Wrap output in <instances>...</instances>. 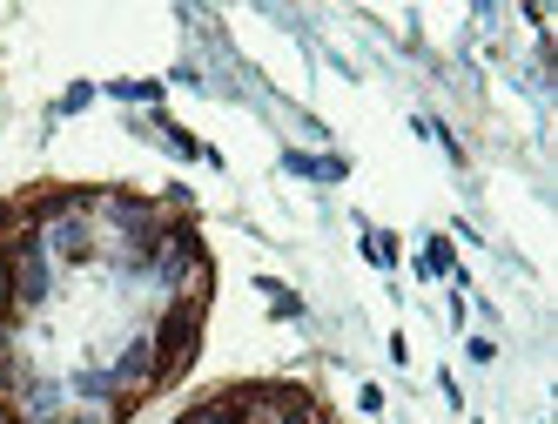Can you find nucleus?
I'll return each instance as SVG.
<instances>
[{
    "instance_id": "1",
    "label": "nucleus",
    "mask_w": 558,
    "mask_h": 424,
    "mask_svg": "<svg viewBox=\"0 0 558 424\" xmlns=\"http://www.w3.org/2000/svg\"><path fill=\"white\" fill-rule=\"evenodd\" d=\"M203 324H209V311H203V303H189V296H169L162 324L148 330V351H155V371H148V398H155V391H175V384L195 371V358H203Z\"/></svg>"
},
{
    "instance_id": "2",
    "label": "nucleus",
    "mask_w": 558,
    "mask_h": 424,
    "mask_svg": "<svg viewBox=\"0 0 558 424\" xmlns=\"http://www.w3.org/2000/svg\"><path fill=\"white\" fill-rule=\"evenodd\" d=\"M203 263V229H195L189 216H169V229H162V250H155V269H148V283L162 290V296H182V283H189V269Z\"/></svg>"
},
{
    "instance_id": "3",
    "label": "nucleus",
    "mask_w": 558,
    "mask_h": 424,
    "mask_svg": "<svg viewBox=\"0 0 558 424\" xmlns=\"http://www.w3.org/2000/svg\"><path fill=\"white\" fill-rule=\"evenodd\" d=\"M41 250H48L54 263H95V229H88V216L48 222V229H41Z\"/></svg>"
},
{
    "instance_id": "4",
    "label": "nucleus",
    "mask_w": 558,
    "mask_h": 424,
    "mask_svg": "<svg viewBox=\"0 0 558 424\" xmlns=\"http://www.w3.org/2000/svg\"><path fill=\"white\" fill-rule=\"evenodd\" d=\"M114 384H122V398H148V371H155V351H148V337H129L122 351H114Z\"/></svg>"
},
{
    "instance_id": "5",
    "label": "nucleus",
    "mask_w": 558,
    "mask_h": 424,
    "mask_svg": "<svg viewBox=\"0 0 558 424\" xmlns=\"http://www.w3.org/2000/svg\"><path fill=\"white\" fill-rule=\"evenodd\" d=\"M182 424H250V411H243V398H235V384H222V391H209L203 404H189Z\"/></svg>"
},
{
    "instance_id": "6",
    "label": "nucleus",
    "mask_w": 558,
    "mask_h": 424,
    "mask_svg": "<svg viewBox=\"0 0 558 424\" xmlns=\"http://www.w3.org/2000/svg\"><path fill=\"white\" fill-rule=\"evenodd\" d=\"M101 95L122 101V108H162V101H169V82H155V74H135V82H129V74H114Z\"/></svg>"
},
{
    "instance_id": "7",
    "label": "nucleus",
    "mask_w": 558,
    "mask_h": 424,
    "mask_svg": "<svg viewBox=\"0 0 558 424\" xmlns=\"http://www.w3.org/2000/svg\"><path fill=\"white\" fill-rule=\"evenodd\" d=\"M411 269H417L424 283H451V277H458V256H451V237H424V250H417V263H411Z\"/></svg>"
},
{
    "instance_id": "8",
    "label": "nucleus",
    "mask_w": 558,
    "mask_h": 424,
    "mask_svg": "<svg viewBox=\"0 0 558 424\" xmlns=\"http://www.w3.org/2000/svg\"><path fill=\"white\" fill-rule=\"evenodd\" d=\"M256 290L276 303V317H283V324H303V317H310V311H303V296H296L290 283H276V277H256Z\"/></svg>"
},
{
    "instance_id": "9",
    "label": "nucleus",
    "mask_w": 558,
    "mask_h": 424,
    "mask_svg": "<svg viewBox=\"0 0 558 424\" xmlns=\"http://www.w3.org/2000/svg\"><path fill=\"white\" fill-rule=\"evenodd\" d=\"M74 398L114 404V398H122V384H114V371H74Z\"/></svg>"
},
{
    "instance_id": "10",
    "label": "nucleus",
    "mask_w": 558,
    "mask_h": 424,
    "mask_svg": "<svg viewBox=\"0 0 558 424\" xmlns=\"http://www.w3.org/2000/svg\"><path fill=\"white\" fill-rule=\"evenodd\" d=\"M95 101H101L95 82H68V88L54 95V122H68V114H82V108H95Z\"/></svg>"
},
{
    "instance_id": "11",
    "label": "nucleus",
    "mask_w": 558,
    "mask_h": 424,
    "mask_svg": "<svg viewBox=\"0 0 558 424\" xmlns=\"http://www.w3.org/2000/svg\"><path fill=\"white\" fill-rule=\"evenodd\" d=\"M54 404H61V384H34L27 404H21V417L27 424H54Z\"/></svg>"
},
{
    "instance_id": "12",
    "label": "nucleus",
    "mask_w": 558,
    "mask_h": 424,
    "mask_svg": "<svg viewBox=\"0 0 558 424\" xmlns=\"http://www.w3.org/2000/svg\"><path fill=\"white\" fill-rule=\"evenodd\" d=\"M364 256L384 269V277H390V269H397V256H404V250H397V237H390V229H364Z\"/></svg>"
},
{
    "instance_id": "13",
    "label": "nucleus",
    "mask_w": 558,
    "mask_h": 424,
    "mask_svg": "<svg viewBox=\"0 0 558 424\" xmlns=\"http://www.w3.org/2000/svg\"><path fill=\"white\" fill-rule=\"evenodd\" d=\"M21 229H27V216H21V203H8V196H0V250H8V243L21 237Z\"/></svg>"
},
{
    "instance_id": "14",
    "label": "nucleus",
    "mask_w": 558,
    "mask_h": 424,
    "mask_svg": "<svg viewBox=\"0 0 558 424\" xmlns=\"http://www.w3.org/2000/svg\"><path fill=\"white\" fill-rule=\"evenodd\" d=\"M276 162H283V175H310L316 182V156H303V148H283Z\"/></svg>"
},
{
    "instance_id": "15",
    "label": "nucleus",
    "mask_w": 558,
    "mask_h": 424,
    "mask_svg": "<svg viewBox=\"0 0 558 424\" xmlns=\"http://www.w3.org/2000/svg\"><path fill=\"white\" fill-rule=\"evenodd\" d=\"M350 175V156H316V182H343Z\"/></svg>"
},
{
    "instance_id": "16",
    "label": "nucleus",
    "mask_w": 558,
    "mask_h": 424,
    "mask_svg": "<svg viewBox=\"0 0 558 424\" xmlns=\"http://www.w3.org/2000/svg\"><path fill=\"white\" fill-rule=\"evenodd\" d=\"M464 358L471 364H498V343L492 337H464Z\"/></svg>"
},
{
    "instance_id": "17",
    "label": "nucleus",
    "mask_w": 558,
    "mask_h": 424,
    "mask_svg": "<svg viewBox=\"0 0 558 424\" xmlns=\"http://www.w3.org/2000/svg\"><path fill=\"white\" fill-rule=\"evenodd\" d=\"M356 411L377 417V411H384V384H364V391H356Z\"/></svg>"
},
{
    "instance_id": "18",
    "label": "nucleus",
    "mask_w": 558,
    "mask_h": 424,
    "mask_svg": "<svg viewBox=\"0 0 558 424\" xmlns=\"http://www.w3.org/2000/svg\"><path fill=\"white\" fill-rule=\"evenodd\" d=\"M437 391H445L451 411H464V391H458V377H451V371H437Z\"/></svg>"
},
{
    "instance_id": "19",
    "label": "nucleus",
    "mask_w": 558,
    "mask_h": 424,
    "mask_svg": "<svg viewBox=\"0 0 558 424\" xmlns=\"http://www.w3.org/2000/svg\"><path fill=\"white\" fill-rule=\"evenodd\" d=\"M0 424H27V417H21V404H14V398H0Z\"/></svg>"
},
{
    "instance_id": "20",
    "label": "nucleus",
    "mask_w": 558,
    "mask_h": 424,
    "mask_svg": "<svg viewBox=\"0 0 558 424\" xmlns=\"http://www.w3.org/2000/svg\"><path fill=\"white\" fill-rule=\"evenodd\" d=\"M61 424H101V411H95V417H61Z\"/></svg>"
}]
</instances>
